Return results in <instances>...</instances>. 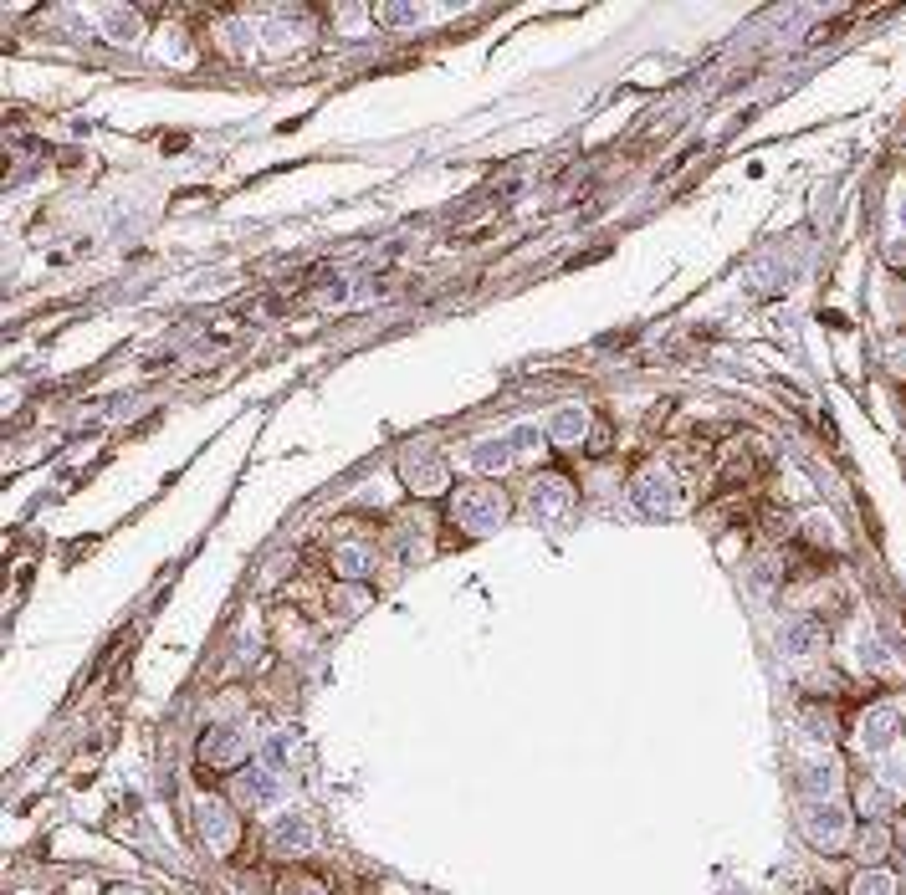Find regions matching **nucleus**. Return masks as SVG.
<instances>
[{
  "label": "nucleus",
  "mask_w": 906,
  "mask_h": 895,
  "mask_svg": "<svg viewBox=\"0 0 906 895\" xmlns=\"http://www.w3.org/2000/svg\"><path fill=\"white\" fill-rule=\"evenodd\" d=\"M881 788L886 793H906V757H886V763H881Z\"/></svg>",
  "instance_id": "obj_22"
},
{
  "label": "nucleus",
  "mask_w": 906,
  "mask_h": 895,
  "mask_svg": "<svg viewBox=\"0 0 906 895\" xmlns=\"http://www.w3.org/2000/svg\"><path fill=\"white\" fill-rule=\"evenodd\" d=\"M241 798L251 803V809H267V803H277V798H282V773L267 768V763L246 768V773H241Z\"/></svg>",
  "instance_id": "obj_10"
},
{
  "label": "nucleus",
  "mask_w": 906,
  "mask_h": 895,
  "mask_svg": "<svg viewBox=\"0 0 906 895\" xmlns=\"http://www.w3.org/2000/svg\"><path fill=\"white\" fill-rule=\"evenodd\" d=\"M113 895H139V890H113Z\"/></svg>",
  "instance_id": "obj_28"
},
{
  "label": "nucleus",
  "mask_w": 906,
  "mask_h": 895,
  "mask_svg": "<svg viewBox=\"0 0 906 895\" xmlns=\"http://www.w3.org/2000/svg\"><path fill=\"white\" fill-rule=\"evenodd\" d=\"M502 517H507V502L497 486H466L456 497V522L471 532H492V527H502Z\"/></svg>",
  "instance_id": "obj_3"
},
{
  "label": "nucleus",
  "mask_w": 906,
  "mask_h": 895,
  "mask_svg": "<svg viewBox=\"0 0 906 895\" xmlns=\"http://www.w3.org/2000/svg\"><path fill=\"white\" fill-rule=\"evenodd\" d=\"M359 604H364V594H359V589H338V594H333V614H343V619L359 614Z\"/></svg>",
  "instance_id": "obj_23"
},
{
  "label": "nucleus",
  "mask_w": 906,
  "mask_h": 895,
  "mask_svg": "<svg viewBox=\"0 0 906 895\" xmlns=\"http://www.w3.org/2000/svg\"><path fill=\"white\" fill-rule=\"evenodd\" d=\"M819 645H825V630L809 619V614H794V619H784V630H779V650L784 655H794V660H804V655H814Z\"/></svg>",
  "instance_id": "obj_8"
},
{
  "label": "nucleus",
  "mask_w": 906,
  "mask_h": 895,
  "mask_svg": "<svg viewBox=\"0 0 906 895\" xmlns=\"http://www.w3.org/2000/svg\"><path fill=\"white\" fill-rule=\"evenodd\" d=\"M835 783H840V773H835L830 763H814V768H804V778H799V788L809 793V803H814V798H835Z\"/></svg>",
  "instance_id": "obj_16"
},
{
  "label": "nucleus",
  "mask_w": 906,
  "mask_h": 895,
  "mask_svg": "<svg viewBox=\"0 0 906 895\" xmlns=\"http://www.w3.org/2000/svg\"><path fill=\"white\" fill-rule=\"evenodd\" d=\"M886 844H891L886 824H876V819H871L866 829H860V855H866V860H881V855H886Z\"/></svg>",
  "instance_id": "obj_19"
},
{
  "label": "nucleus",
  "mask_w": 906,
  "mask_h": 895,
  "mask_svg": "<svg viewBox=\"0 0 906 895\" xmlns=\"http://www.w3.org/2000/svg\"><path fill=\"white\" fill-rule=\"evenodd\" d=\"M855 660H860V670H891V650H886L881 635H871V630L855 635Z\"/></svg>",
  "instance_id": "obj_15"
},
{
  "label": "nucleus",
  "mask_w": 906,
  "mask_h": 895,
  "mask_svg": "<svg viewBox=\"0 0 906 895\" xmlns=\"http://www.w3.org/2000/svg\"><path fill=\"white\" fill-rule=\"evenodd\" d=\"M512 456H517V451H512V440H507V435H497V440H477V445H471V456H466V461L477 466L482 476H497V471H507V466H512Z\"/></svg>",
  "instance_id": "obj_12"
},
{
  "label": "nucleus",
  "mask_w": 906,
  "mask_h": 895,
  "mask_svg": "<svg viewBox=\"0 0 906 895\" xmlns=\"http://www.w3.org/2000/svg\"><path fill=\"white\" fill-rule=\"evenodd\" d=\"M850 895H896V875H886V870H860L855 885H850Z\"/></svg>",
  "instance_id": "obj_18"
},
{
  "label": "nucleus",
  "mask_w": 906,
  "mask_h": 895,
  "mask_svg": "<svg viewBox=\"0 0 906 895\" xmlns=\"http://www.w3.org/2000/svg\"><path fill=\"white\" fill-rule=\"evenodd\" d=\"M241 752H246V732L241 727H210L200 737V757H205V763H236Z\"/></svg>",
  "instance_id": "obj_11"
},
{
  "label": "nucleus",
  "mask_w": 906,
  "mask_h": 895,
  "mask_svg": "<svg viewBox=\"0 0 906 895\" xmlns=\"http://www.w3.org/2000/svg\"><path fill=\"white\" fill-rule=\"evenodd\" d=\"M896 732H901V711L896 706H871L855 727V742H860V752H891Z\"/></svg>",
  "instance_id": "obj_4"
},
{
  "label": "nucleus",
  "mask_w": 906,
  "mask_h": 895,
  "mask_svg": "<svg viewBox=\"0 0 906 895\" xmlns=\"http://www.w3.org/2000/svg\"><path fill=\"white\" fill-rule=\"evenodd\" d=\"M195 824H200V839L210 844V849H226L236 844V819H231V809L226 803H215V798H200L195 803Z\"/></svg>",
  "instance_id": "obj_5"
},
{
  "label": "nucleus",
  "mask_w": 906,
  "mask_h": 895,
  "mask_svg": "<svg viewBox=\"0 0 906 895\" xmlns=\"http://www.w3.org/2000/svg\"><path fill=\"white\" fill-rule=\"evenodd\" d=\"M333 568H338L343 578H364V573L374 568V548H364V543H343V548H333Z\"/></svg>",
  "instance_id": "obj_14"
},
{
  "label": "nucleus",
  "mask_w": 906,
  "mask_h": 895,
  "mask_svg": "<svg viewBox=\"0 0 906 895\" xmlns=\"http://www.w3.org/2000/svg\"><path fill=\"white\" fill-rule=\"evenodd\" d=\"M886 358H891V369H896V374H906V343H891V348H886Z\"/></svg>",
  "instance_id": "obj_25"
},
{
  "label": "nucleus",
  "mask_w": 906,
  "mask_h": 895,
  "mask_svg": "<svg viewBox=\"0 0 906 895\" xmlns=\"http://www.w3.org/2000/svg\"><path fill=\"white\" fill-rule=\"evenodd\" d=\"M799 829H804V839L814 849H840L850 839V814H845V803H835V798H814V803H804Z\"/></svg>",
  "instance_id": "obj_1"
},
{
  "label": "nucleus",
  "mask_w": 906,
  "mask_h": 895,
  "mask_svg": "<svg viewBox=\"0 0 906 895\" xmlns=\"http://www.w3.org/2000/svg\"><path fill=\"white\" fill-rule=\"evenodd\" d=\"M430 11L425 6H379V21L384 26H420Z\"/></svg>",
  "instance_id": "obj_20"
},
{
  "label": "nucleus",
  "mask_w": 906,
  "mask_h": 895,
  "mask_svg": "<svg viewBox=\"0 0 906 895\" xmlns=\"http://www.w3.org/2000/svg\"><path fill=\"white\" fill-rule=\"evenodd\" d=\"M630 502H635V512H645V517H671L676 502H681L676 476H671L666 466H645V471L635 476V486H630Z\"/></svg>",
  "instance_id": "obj_2"
},
{
  "label": "nucleus",
  "mask_w": 906,
  "mask_h": 895,
  "mask_svg": "<svg viewBox=\"0 0 906 895\" xmlns=\"http://www.w3.org/2000/svg\"><path fill=\"white\" fill-rule=\"evenodd\" d=\"M400 471H405L410 491H420V497H436V491H446V461L436 451H420V445H415Z\"/></svg>",
  "instance_id": "obj_6"
},
{
  "label": "nucleus",
  "mask_w": 906,
  "mask_h": 895,
  "mask_svg": "<svg viewBox=\"0 0 906 895\" xmlns=\"http://www.w3.org/2000/svg\"><path fill=\"white\" fill-rule=\"evenodd\" d=\"M569 512H574V491H569V481L548 476V481L533 486V517H538L543 527H558Z\"/></svg>",
  "instance_id": "obj_7"
},
{
  "label": "nucleus",
  "mask_w": 906,
  "mask_h": 895,
  "mask_svg": "<svg viewBox=\"0 0 906 895\" xmlns=\"http://www.w3.org/2000/svg\"><path fill=\"white\" fill-rule=\"evenodd\" d=\"M313 844H318V834H313V824L302 814H282L272 824V849H277V855H308Z\"/></svg>",
  "instance_id": "obj_9"
},
{
  "label": "nucleus",
  "mask_w": 906,
  "mask_h": 895,
  "mask_svg": "<svg viewBox=\"0 0 906 895\" xmlns=\"http://www.w3.org/2000/svg\"><path fill=\"white\" fill-rule=\"evenodd\" d=\"M103 26H108V36L118 41V47L139 41V16H134V11H123V6H108V11H103Z\"/></svg>",
  "instance_id": "obj_17"
},
{
  "label": "nucleus",
  "mask_w": 906,
  "mask_h": 895,
  "mask_svg": "<svg viewBox=\"0 0 906 895\" xmlns=\"http://www.w3.org/2000/svg\"><path fill=\"white\" fill-rule=\"evenodd\" d=\"M589 435V415H584V405H564V410H553V420H548V440L553 445H579Z\"/></svg>",
  "instance_id": "obj_13"
},
{
  "label": "nucleus",
  "mask_w": 906,
  "mask_h": 895,
  "mask_svg": "<svg viewBox=\"0 0 906 895\" xmlns=\"http://www.w3.org/2000/svg\"><path fill=\"white\" fill-rule=\"evenodd\" d=\"M891 798H896V793H886L881 783H871V788H860V814H871V819H881Z\"/></svg>",
  "instance_id": "obj_21"
},
{
  "label": "nucleus",
  "mask_w": 906,
  "mask_h": 895,
  "mask_svg": "<svg viewBox=\"0 0 906 895\" xmlns=\"http://www.w3.org/2000/svg\"><path fill=\"white\" fill-rule=\"evenodd\" d=\"M297 895H323V890H318V885H302V890H297Z\"/></svg>",
  "instance_id": "obj_26"
},
{
  "label": "nucleus",
  "mask_w": 906,
  "mask_h": 895,
  "mask_svg": "<svg viewBox=\"0 0 906 895\" xmlns=\"http://www.w3.org/2000/svg\"><path fill=\"white\" fill-rule=\"evenodd\" d=\"M901 226H906V200H901Z\"/></svg>",
  "instance_id": "obj_27"
},
{
  "label": "nucleus",
  "mask_w": 906,
  "mask_h": 895,
  "mask_svg": "<svg viewBox=\"0 0 906 895\" xmlns=\"http://www.w3.org/2000/svg\"><path fill=\"white\" fill-rule=\"evenodd\" d=\"M804 727H809V742H830V737H835V722H830V716H809Z\"/></svg>",
  "instance_id": "obj_24"
}]
</instances>
